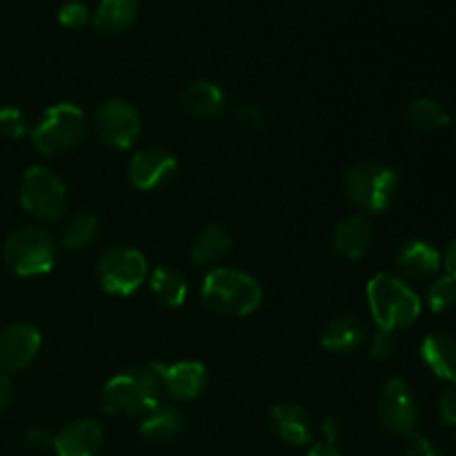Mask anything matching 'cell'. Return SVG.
I'll return each mask as SVG.
<instances>
[{"instance_id": "f1b7e54d", "label": "cell", "mask_w": 456, "mask_h": 456, "mask_svg": "<svg viewBox=\"0 0 456 456\" xmlns=\"http://www.w3.org/2000/svg\"><path fill=\"white\" fill-rule=\"evenodd\" d=\"M58 22L62 27H69V29L85 27L89 22L87 4L80 3V0H69V3L61 4V9H58Z\"/></svg>"}, {"instance_id": "9a60e30c", "label": "cell", "mask_w": 456, "mask_h": 456, "mask_svg": "<svg viewBox=\"0 0 456 456\" xmlns=\"http://www.w3.org/2000/svg\"><path fill=\"white\" fill-rule=\"evenodd\" d=\"M365 341H368V325L359 316H334L321 330V346L334 354H350Z\"/></svg>"}, {"instance_id": "f35d334b", "label": "cell", "mask_w": 456, "mask_h": 456, "mask_svg": "<svg viewBox=\"0 0 456 456\" xmlns=\"http://www.w3.org/2000/svg\"><path fill=\"white\" fill-rule=\"evenodd\" d=\"M454 125H456V120H454Z\"/></svg>"}, {"instance_id": "3957f363", "label": "cell", "mask_w": 456, "mask_h": 456, "mask_svg": "<svg viewBox=\"0 0 456 456\" xmlns=\"http://www.w3.org/2000/svg\"><path fill=\"white\" fill-rule=\"evenodd\" d=\"M160 381L151 368H127L102 387V408L110 417H145L159 405Z\"/></svg>"}, {"instance_id": "4316f807", "label": "cell", "mask_w": 456, "mask_h": 456, "mask_svg": "<svg viewBox=\"0 0 456 456\" xmlns=\"http://www.w3.org/2000/svg\"><path fill=\"white\" fill-rule=\"evenodd\" d=\"M426 303L435 314H444V312L452 310L456 305V281L450 279L448 274L432 281L426 289Z\"/></svg>"}, {"instance_id": "7402d4cb", "label": "cell", "mask_w": 456, "mask_h": 456, "mask_svg": "<svg viewBox=\"0 0 456 456\" xmlns=\"http://www.w3.org/2000/svg\"><path fill=\"white\" fill-rule=\"evenodd\" d=\"M92 18L102 34H120L136 22L138 0H101Z\"/></svg>"}, {"instance_id": "4fadbf2b", "label": "cell", "mask_w": 456, "mask_h": 456, "mask_svg": "<svg viewBox=\"0 0 456 456\" xmlns=\"http://www.w3.org/2000/svg\"><path fill=\"white\" fill-rule=\"evenodd\" d=\"M154 374L160 387L176 401H194L208 387V368L200 361H176V363H154Z\"/></svg>"}, {"instance_id": "ba28073f", "label": "cell", "mask_w": 456, "mask_h": 456, "mask_svg": "<svg viewBox=\"0 0 456 456\" xmlns=\"http://www.w3.org/2000/svg\"><path fill=\"white\" fill-rule=\"evenodd\" d=\"M101 288L114 297H129L150 276L147 258L134 248H111L101 256L96 265Z\"/></svg>"}, {"instance_id": "484cf974", "label": "cell", "mask_w": 456, "mask_h": 456, "mask_svg": "<svg viewBox=\"0 0 456 456\" xmlns=\"http://www.w3.org/2000/svg\"><path fill=\"white\" fill-rule=\"evenodd\" d=\"M98 234V216L92 212H78L69 216L62 225L61 243L67 249H83L96 239Z\"/></svg>"}, {"instance_id": "83f0119b", "label": "cell", "mask_w": 456, "mask_h": 456, "mask_svg": "<svg viewBox=\"0 0 456 456\" xmlns=\"http://www.w3.org/2000/svg\"><path fill=\"white\" fill-rule=\"evenodd\" d=\"M27 134V118L18 107H0V136L9 141H18Z\"/></svg>"}, {"instance_id": "e575fe53", "label": "cell", "mask_w": 456, "mask_h": 456, "mask_svg": "<svg viewBox=\"0 0 456 456\" xmlns=\"http://www.w3.org/2000/svg\"><path fill=\"white\" fill-rule=\"evenodd\" d=\"M321 432H323V444H330V445H337L338 439H341V423L337 421V419H325L323 426H321Z\"/></svg>"}, {"instance_id": "8fae6325", "label": "cell", "mask_w": 456, "mask_h": 456, "mask_svg": "<svg viewBox=\"0 0 456 456\" xmlns=\"http://www.w3.org/2000/svg\"><path fill=\"white\" fill-rule=\"evenodd\" d=\"M43 337L31 323H13L0 330V374L25 370L38 356Z\"/></svg>"}, {"instance_id": "5b68a950", "label": "cell", "mask_w": 456, "mask_h": 456, "mask_svg": "<svg viewBox=\"0 0 456 456\" xmlns=\"http://www.w3.org/2000/svg\"><path fill=\"white\" fill-rule=\"evenodd\" d=\"M87 134V116L74 102H58L49 107L36 127L31 129V142L45 156H58L74 150Z\"/></svg>"}, {"instance_id": "7c38bea8", "label": "cell", "mask_w": 456, "mask_h": 456, "mask_svg": "<svg viewBox=\"0 0 456 456\" xmlns=\"http://www.w3.org/2000/svg\"><path fill=\"white\" fill-rule=\"evenodd\" d=\"M176 156L163 147H145L132 156L127 167L129 183L138 191H151L176 174Z\"/></svg>"}, {"instance_id": "8d00e7d4", "label": "cell", "mask_w": 456, "mask_h": 456, "mask_svg": "<svg viewBox=\"0 0 456 456\" xmlns=\"http://www.w3.org/2000/svg\"><path fill=\"white\" fill-rule=\"evenodd\" d=\"M441 263H444V267H445V274H448L450 279L456 281V239L448 245V249H445V256Z\"/></svg>"}, {"instance_id": "cb8c5ba5", "label": "cell", "mask_w": 456, "mask_h": 456, "mask_svg": "<svg viewBox=\"0 0 456 456\" xmlns=\"http://www.w3.org/2000/svg\"><path fill=\"white\" fill-rule=\"evenodd\" d=\"M405 120L417 132L435 134L448 127L452 118L441 102L432 101V98H414L405 110Z\"/></svg>"}, {"instance_id": "8992f818", "label": "cell", "mask_w": 456, "mask_h": 456, "mask_svg": "<svg viewBox=\"0 0 456 456\" xmlns=\"http://www.w3.org/2000/svg\"><path fill=\"white\" fill-rule=\"evenodd\" d=\"M56 240L43 227H18L3 248L4 265L18 276L47 274L56 265Z\"/></svg>"}, {"instance_id": "e0dca14e", "label": "cell", "mask_w": 456, "mask_h": 456, "mask_svg": "<svg viewBox=\"0 0 456 456\" xmlns=\"http://www.w3.org/2000/svg\"><path fill=\"white\" fill-rule=\"evenodd\" d=\"M183 110L200 120H214L225 110V94L214 80H191L181 92Z\"/></svg>"}, {"instance_id": "9c48e42d", "label": "cell", "mask_w": 456, "mask_h": 456, "mask_svg": "<svg viewBox=\"0 0 456 456\" xmlns=\"http://www.w3.org/2000/svg\"><path fill=\"white\" fill-rule=\"evenodd\" d=\"M379 421L386 432L395 436H410L417 432L421 410L410 383L403 379H387L379 392Z\"/></svg>"}, {"instance_id": "30bf717a", "label": "cell", "mask_w": 456, "mask_h": 456, "mask_svg": "<svg viewBox=\"0 0 456 456\" xmlns=\"http://www.w3.org/2000/svg\"><path fill=\"white\" fill-rule=\"evenodd\" d=\"M92 123L98 141L111 150H127L141 134V114L123 98H111L98 105Z\"/></svg>"}, {"instance_id": "74e56055", "label": "cell", "mask_w": 456, "mask_h": 456, "mask_svg": "<svg viewBox=\"0 0 456 456\" xmlns=\"http://www.w3.org/2000/svg\"><path fill=\"white\" fill-rule=\"evenodd\" d=\"M305 456H343V452L337 448V445L316 444V445H312L310 452H307Z\"/></svg>"}, {"instance_id": "d4e9b609", "label": "cell", "mask_w": 456, "mask_h": 456, "mask_svg": "<svg viewBox=\"0 0 456 456\" xmlns=\"http://www.w3.org/2000/svg\"><path fill=\"white\" fill-rule=\"evenodd\" d=\"M150 288L165 307H181L187 301V279L174 267H156L150 274Z\"/></svg>"}, {"instance_id": "7a4b0ae2", "label": "cell", "mask_w": 456, "mask_h": 456, "mask_svg": "<svg viewBox=\"0 0 456 456\" xmlns=\"http://www.w3.org/2000/svg\"><path fill=\"white\" fill-rule=\"evenodd\" d=\"M205 305L223 316H249L261 307L263 289L252 274L232 267H214L203 279Z\"/></svg>"}, {"instance_id": "6da1fadb", "label": "cell", "mask_w": 456, "mask_h": 456, "mask_svg": "<svg viewBox=\"0 0 456 456\" xmlns=\"http://www.w3.org/2000/svg\"><path fill=\"white\" fill-rule=\"evenodd\" d=\"M368 307L374 323L383 332L410 328L421 314V298L405 281L392 274H377L368 281Z\"/></svg>"}, {"instance_id": "ffe728a7", "label": "cell", "mask_w": 456, "mask_h": 456, "mask_svg": "<svg viewBox=\"0 0 456 456\" xmlns=\"http://www.w3.org/2000/svg\"><path fill=\"white\" fill-rule=\"evenodd\" d=\"M396 265L410 279H428L441 267V254L423 239H410L396 252Z\"/></svg>"}, {"instance_id": "d6a6232c", "label": "cell", "mask_w": 456, "mask_h": 456, "mask_svg": "<svg viewBox=\"0 0 456 456\" xmlns=\"http://www.w3.org/2000/svg\"><path fill=\"white\" fill-rule=\"evenodd\" d=\"M439 412L445 426L456 428V387L445 390L439 399Z\"/></svg>"}, {"instance_id": "2e32d148", "label": "cell", "mask_w": 456, "mask_h": 456, "mask_svg": "<svg viewBox=\"0 0 456 456\" xmlns=\"http://www.w3.org/2000/svg\"><path fill=\"white\" fill-rule=\"evenodd\" d=\"M374 239V227L365 214H350L343 218L337 227H334L332 243L334 249L341 254L343 258L350 261H359L368 254L370 245Z\"/></svg>"}, {"instance_id": "d590c367", "label": "cell", "mask_w": 456, "mask_h": 456, "mask_svg": "<svg viewBox=\"0 0 456 456\" xmlns=\"http://www.w3.org/2000/svg\"><path fill=\"white\" fill-rule=\"evenodd\" d=\"M13 395V387H12V379L7 374H0V412H4V408L9 405Z\"/></svg>"}, {"instance_id": "277c9868", "label": "cell", "mask_w": 456, "mask_h": 456, "mask_svg": "<svg viewBox=\"0 0 456 456\" xmlns=\"http://www.w3.org/2000/svg\"><path fill=\"white\" fill-rule=\"evenodd\" d=\"M399 191V174L379 160L359 163L346 174V194L354 208L368 214H381L395 203Z\"/></svg>"}, {"instance_id": "5bb4252c", "label": "cell", "mask_w": 456, "mask_h": 456, "mask_svg": "<svg viewBox=\"0 0 456 456\" xmlns=\"http://www.w3.org/2000/svg\"><path fill=\"white\" fill-rule=\"evenodd\" d=\"M56 456H98L102 450V428L94 419H74L52 444Z\"/></svg>"}, {"instance_id": "44dd1931", "label": "cell", "mask_w": 456, "mask_h": 456, "mask_svg": "<svg viewBox=\"0 0 456 456\" xmlns=\"http://www.w3.org/2000/svg\"><path fill=\"white\" fill-rule=\"evenodd\" d=\"M421 359L432 374L448 383H456V338L435 332L423 338Z\"/></svg>"}, {"instance_id": "603a6c76", "label": "cell", "mask_w": 456, "mask_h": 456, "mask_svg": "<svg viewBox=\"0 0 456 456\" xmlns=\"http://www.w3.org/2000/svg\"><path fill=\"white\" fill-rule=\"evenodd\" d=\"M232 248V236L221 223H209L208 227L200 230V234L196 236L194 245H191V261L196 265H214V263L221 261Z\"/></svg>"}, {"instance_id": "836d02e7", "label": "cell", "mask_w": 456, "mask_h": 456, "mask_svg": "<svg viewBox=\"0 0 456 456\" xmlns=\"http://www.w3.org/2000/svg\"><path fill=\"white\" fill-rule=\"evenodd\" d=\"M27 444L31 448H52L53 436L47 430H43V428H34V430L27 432Z\"/></svg>"}, {"instance_id": "1f68e13d", "label": "cell", "mask_w": 456, "mask_h": 456, "mask_svg": "<svg viewBox=\"0 0 456 456\" xmlns=\"http://www.w3.org/2000/svg\"><path fill=\"white\" fill-rule=\"evenodd\" d=\"M408 456H444L441 450L436 448L435 441H430L423 435H410L408 436Z\"/></svg>"}, {"instance_id": "f546056e", "label": "cell", "mask_w": 456, "mask_h": 456, "mask_svg": "<svg viewBox=\"0 0 456 456\" xmlns=\"http://www.w3.org/2000/svg\"><path fill=\"white\" fill-rule=\"evenodd\" d=\"M370 354L377 361H390L396 354V338L392 332H383L379 330L372 338H370Z\"/></svg>"}, {"instance_id": "ac0fdd59", "label": "cell", "mask_w": 456, "mask_h": 456, "mask_svg": "<svg viewBox=\"0 0 456 456\" xmlns=\"http://www.w3.org/2000/svg\"><path fill=\"white\" fill-rule=\"evenodd\" d=\"M270 426L289 445H307L314 436L310 414L297 403H276L270 410Z\"/></svg>"}, {"instance_id": "4dcf8cb0", "label": "cell", "mask_w": 456, "mask_h": 456, "mask_svg": "<svg viewBox=\"0 0 456 456\" xmlns=\"http://www.w3.org/2000/svg\"><path fill=\"white\" fill-rule=\"evenodd\" d=\"M232 114H234L236 123L245 125V127H254V129L261 127L263 120H265V114H263V110L256 105V102H239V105H234Z\"/></svg>"}, {"instance_id": "d6986e66", "label": "cell", "mask_w": 456, "mask_h": 456, "mask_svg": "<svg viewBox=\"0 0 456 456\" xmlns=\"http://www.w3.org/2000/svg\"><path fill=\"white\" fill-rule=\"evenodd\" d=\"M183 428H185V417L174 405H156L154 410L142 417L141 426H138V435L151 445H167L181 436Z\"/></svg>"}, {"instance_id": "52a82bcc", "label": "cell", "mask_w": 456, "mask_h": 456, "mask_svg": "<svg viewBox=\"0 0 456 456\" xmlns=\"http://www.w3.org/2000/svg\"><path fill=\"white\" fill-rule=\"evenodd\" d=\"M20 205L38 221H58L67 209L65 183L43 165H34L20 181Z\"/></svg>"}]
</instances>
